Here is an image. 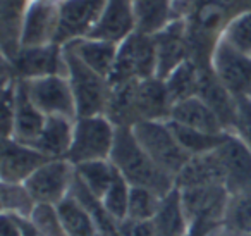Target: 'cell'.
<instances>
[{
  "label": "cell",
  "mask_w": 251,
  "mask_h": 236,
  "mask_svg": "<svg viewBox=\"0 0 251 236\" xmlns=\"http://www.w3.org/2000/svg\"><path fill=\"white\" fill-rule=\"evenodd\" d=\"M0 236H23L18 219L11 214H2L0 219Z\"/></svg>",
  "instance_id": "f35d334b"
},
{
  "label": "cell",
  "mask_w": 251,
  "mask_h": 236,
  "mask_svg": "<svg viewBox=\"0 0 251 236\" xmlns=\"http://www.w3.org/2000/svg\"><path fill=\"white\" fill-rule=\"evenodd\" d=\"M74 167H76V176L98 198H101L107 193V190L112 186L115 177L119 176L117 167L110 162V159L91 160V162L77 164Z\"/></svg>",
  "instance_id": "f1b7e54d"
},
{
  "label": "cell",
  "mask_w": 251,
  "mask_h": 236,
  "mask_svg": "<svg viewBox=\"0 0 251 236\" xmlns=\"http://www.w3.org/2000/svg\"><path fill=\"white\" fill-rule=\"evenodd\" d=\"M42 2H60V0H42Z\"/></svg>",
  "instance_id": "60d3db41"
},
{
  "label": "cell",
  "mask_w": 251,
  "mask_h": 236,
  "mask_svg": "<svg viewBox=\"0 0 251 236\" xmlns=\"http://www.w3.org/2000/svg\"><path fill=\"white\" fill-rule=\"evenodd\" d=\"M59 30V2L31 0L23 23L21 47L55 43Z\"/></svg>",
  "instance_id": "9a60e30c"
},
{
  "label": "cell",
  "mask_w": 251,
  "mask_h": 236,
  "mask_svg": "<svg viewBox=\"0 0 251 236\" xmlns=\"http://www.w3.org/2000/svg\"><path fill=\"white\" fill-rule=\"evenodd\" d=\"M224 222L237 235H251V193L230 198Z\"/></svg>",
  "instance_id": "d590c367"
},
{
  "label": "cell",
  "mask_w": 251,
  "mask_h": 236,
  "mask_svg": "<svg viewBox=\"0 0 251 236\" xmlns=\"http://www.w3.org/2000/svg\"><path fill=\"white\" fill-rule=\"evenodd\" d=\"M200 67V66H198ZM198 95L210 109L220 119L224 129L227 133L234 131V122H236L237 112V98L220 83L210 66L200 67V81H198Z\"/></svg>",
  "instance_id": "e0dca14e"
},
{
  "label": "cell",
  "mask_w": 251,
  "mask_h": 236,
  "mask_svg": "<svg viewBox=\"0 0 251 236\" xmlns=\"http://www.w3.org/2000/svg\"><path fill=\"white\" fill-rule=\"evenodd\" d=\"M232 133L251 148V97L237 98V112Z\"/></svg>",
  "instance_id": "74e56055"
},
{
  "label": "cell",
  "mask_w": 251,
  "mask_h": 236,
  "mask_svg": "<svg viewBox=\"0 0 251 236\" xmlns=\"http://www.w3.org/2000/svg\"><path fill=\"white\" fill-rule=\"evenodd\" d=\"M157 236H186L189 231L188 215L182 207L181 191L176 186L171 193L162 197L160 207H158L155 217L151 219Z\"/></svg>",
  "instance_id": "484cf974"
},
{
  "label": "cell",
  "mask_w": 251,
  "mask_h": 236,
  "mask_svg": "<svg viewBox=\"0 0 251 236\" xmlns=\"http://www.w3.org/2000/svg\"><path fill=\"white\" fill-rule=\"evenodd\" d=\"M136 31L133 0H107L97 26L90 33V38L121 45L127 36Z\"/></svg>",
  "instance_id": "2e32d148"
},
{
  "label": "cell",
  "mask_w": 251,
  "mask_h": 236,
  "mask_svg": "<svg viewBox=\"0 0 251 236\" xmlns=\"http://www.w3.org/2000/svg\"><path fill=\"white\" fill-rule=\"evenodd\" d=\"M64 47L66 60V76L69 80L71 90L76 102L77 118L86 116H105L110 97V81L101 74L95 73L86 66L71 49Z\"/></svg>",
  "instance_id": "7a4b0ae2"
},
{
  "label": "cell",
  "mask_w": 251,
  "mask_h": 236,
  "mask_svg": "<svg viewBox=\"0 0 251 236\" xmlns=\"http://www.w3.org/2000/svg\"><path fill=\"white\" fill-rule=\"evenodd\" d=\"M76 167L67 159H52L26 179L25 186L36 204L57 205L71 193Z\"/></svg>",
  "instance_id": "52a82bcc"
},
{
  "label": "cell",
  "mask_w": 251,
  "mask_h": 236,
  "mask_svg": "<svg viewBox=\"0 0 251 236\" xmlns=\"http://www.w3.org/2000/svg\"><path fill=\"white\" fill-rule=\"evenodd\" d=\"M212 69L236 98L251 97V56L220 38L212 54Z\"/></svg>",
  "instance_id": "ba28073f"
},
{
  "label": "cell",
  "mask_w": 251,
  "mask_h": 236,
  "mask_svg": "<svg viewBox=\"0 0 251 236\" xmlns=\"http://www.w3.org/2000/svg\"><path fill=\"white\" fill-rule=\"evenodd\" d=\"M110 97H108L105 116L114 122L115 128L129 126L133 128L138 122L136 114V87L138 81H126V83L110 85Z\"/></svg>",
  "instance_id": "4316f807"
},
{
  "label": "cell",
  "mask_w": 251,
  "mask_h": 236,
  "mask_svg": "<svg viewBox=\"0 0 251 236\" xmlns=\"http://www.w3.org/2000/svg\"><path fill=\"white\" fill-rule=\"evenodd\" d=\"M177 124L188 126L193 129H200V131L212 133V135H220V133H227L224 129L220 119L217 114L196 95L188 100H182L174 104L171 112V119Z\"/></svg>",
  "instance_id": "603a6c76"
},
{
  "label": "cell",
  "mask_w": 251,
  "mask_h": 236,
  "mask_svg": "<svg viewBox=\"0 0 251 236\" xmlns=\"http://www.w3.org/2000/svg\"><path fill=\"white\" fill-rule=\"evenodd\" d=\"M224 171V186L230 197L251 193V148L229 133L226 142L215 150Z\"/></svg>",
  "instance_id": "8fae6325"
},
{
  "label": "cell",
  "mask_w": 251,
  "mask_h": 236,
  "mask_svg": "<svg viewBox=\"0 0 251 236\" xmlns=\"http://www.w3.org/2000/svg\"><path fill=\"white\" fill-rule=\"evenodd\" d=\"M133 133L155 164L174 179L191 159V155L177 142L169 121H140L133 126Z\"/></svg>",
  "instance_id": "277c9868"
},
{
  "label": "cell",
  "mask_w": 251,
  "mask_h": 236,
  "mask_svg": "<svg viewBox=\"0 0 251 236\" xmlns=\"http://www.w3.org/2000/svg\"><path fill=\"white\" fill-rule=\"evenodd\" d=\"M105 4L107 0H60L55 43L66 45L74 40L90 36Z\"/></svg>",
  "instance_id": "30bf717a"
},
{
  "label": "cell",
  "mask_w": 251,
  "mask_h": 236,
  "mask_svg": "<svg viewBox=\"0 0 251 236\" xmlns=\"http://www.w3.org/2000/svg\"><path fill=\"white\" fill-rule=\"evenodd\" d=\"M176 2H177V0H176Z\"/></svg>",
  "instance_id": "7bdbcfd3"
},
{
  "label": "cell",
  "mask_w": 251,
  "mask_h": 236,
  "mask_svg": "<svg viewBox=\"0 0 251 236\" xmlns=\"http://www.w3.org/2000/svg\"><path fill=\"white\" fill-rule=\"evenodd\" d=\"M222 38L239 52L251 56V9L236 14L224 30Z\"/></svg>",
  "instance_id": "e575fe53"
},
{
  "label": "cell",
  "mask_w": 251,
  "mask_h": 236,
  "mask_svg": "<svg viewBox=\"0 0 251 236\" xmlns=\"http://www.w3.org/2000/svg\"><path fill=\"white\" fill-rule=\"evenodd\" d=\"M110 162L131 186L148 188L160 197H165L176 188V179L145 152L129 126L117 128Z\"/></svg>",
  "instance_id": "6da1fadb"
},
{
  "label": "cell",
  "mask_w": 251,
  "mask_h": 236,
  "mask_svg": "<svg viewBox=\"0 0 251 236\" xmlns=\"http://www.w3.org/2000/svg\"><path fill=\"white\" fill-rule=\"evenodd\" d=\"M136 31L155 36L177 19L176 0H133Z\"/></svg>",
  "instance_id": "d4e9b609"
},
{
  "label": "cell",
  "mask_w": 251,
  "mask_h": 236,
  "mask_svg": "<svg viewBox=\"0 0 251 236\" xmlns=\"http://www.w3.org/2000/svg\"><path fill=\"white\" fill-rule=\"evenodd\" d=\"M248 236H251V235H248Z\"/></svg>",
  "instance_id": "b9f144b4"
},
{
  "label": "cell",
  "mask_w": 251,
  "mask_h": 236,
  "mask_svg": "<svg viewBox=\"0 0 251 236\" xmlns=\"http://www.w3.org/2000/svg\"><path fill=\"white\" fill-rule=\"evenodd\" d=\"M67 49H71L90 69L95 73L101 74L103 78H110L112 71L115 66V59H117V49L119 45L105 40L97 38H79L74 42L66 43Z\"/></svg>",
  "instance_id": "cb8c5ba5"
},
{
  "label": "cell",
  "mask_w": 251,
  "mask_h": 236,
  "mask_svg": "<svg viewBox=\"0 0 251 236\" xmlns=\"http://www.w3.org/2000/svg\"><path fill=\"white\" fill-rule=\"evenodd\" d=\"M45 121L47 116L31 100L26 83L23 80H18V83H16L14 124H12L11 138L26 143V145H33L42 133Z\"/></svg>",
  "instance_id": "ac0fdd59"
},
{
  "label": "cell",
  "mask_w": 251,
  "mask_h": 236,
  "mask_svg": "<svg viewBox=\"0 0 251 236\" xmlns=\"http://www.w3.org/2000/svg\"><path fill=\"white\" fill-rule=\"evenodd\" d=\"M215 228H219V224H212V222H203V221H195L189 226V231L186 236H208Z\"/></svg>",
  "instance_id": "ab89813d"
},
{
  "label": "cell",
  "mask_w": 251,
  "mask_h": 236,
  "mask_svg": "<svg viewBox=\"0 0 251 236\" xmlns=\"http://www.w3.org/2000/svg\"><path fill=\"white\" fill-rule=\"evenodd\" d=\"M169 126L174 131L177 142L181 147L189 153V155H203V153L215 152L229 136V133H220V135H212V133L193 129L188 126L177 124L174 121H169Z\"/></svg>",
  "instance_id": "f546056e"
},
{
  "label": "cell",
  "mask_w": 251,
  "mask_h": 236,
  "mask_svg": "<svg viewBox=\"0 0 251 236\" xmlns=\"http://www.w3.org/2000/svg\"><path fill=\"white\" fill-rule=\"evenodd\" d=\"M157 76V47L151 35L134 31L117 49V59L112 71L110 85L141 81Z\"/></svg>",
  "instance_id": "5b68a950"
},
{
  "label": "cell",
  "mask_w": 251,
  "mask_h": 236,
  "mask_svg": "<svg viewBox=\"0 0 251 236\" xmlns=\"http://www.w3.org/2000/svg\"><path fill=\"white\" fill-rule=\"evenodd\" d=\"M208 184H224V171L217 152L193 155L176 176V186L179 190Z\"/></svg>",
  "instance_id": "7402d4cb"
},
{
  "label": "cell",
  "mask_w": 251,
  "mask_h": 236,
  "mask_svg": "<svg viewBox=\"0 0 251 236\" xmlns=\"http://www.w3.org/2000/svg\"><path fill=\"white\" fill-rule=\"evenodd\" d=\"M25 83L31 100L47 118L60 116V118L74 119V121L77 119L76 102H74L73 90H71L66 74L36 78V80H28Z\"/></svg>",
  "instance_id": "9c48e42d"
},
{
  "label": "cell",
  "mask_w": 251,
  "mask_h": 236,
  "mask_svg": "<svg viewBox=\"0 0 251 236\" xmlns=\"http://www.w3.org/2000/svg\"><path fill=\"white\" fill-rule=\"evenodd\" d=\"M165 81L160 78H148L138 81L136 87V114L140 121H169L172 112Z\"/></svg>",
  "instance_id": "d6986e66"
},
{
  "label": "cell",
  "mask_w": 251,
  "mask_h": 236,
  "mask_svg": "<svg viewBox=\"0 0 251 236\" xmlns=\"http://www.w3.org/2000/svg\"><path fill=\"white\" fill-rule=\"evenodd\" d=\"M179 191L189 222L203 221L220 226V222L226 221L227 208L232 197L224 184L182 188Z\"/></svg>",
  "instance_id": "7c38bea8"
},
{
  "label": "cell",
  "mask_w": 251,
  "mask_h": 236,
  "mask_svg": "<svg viewBox=\"0 0 251 236\" xmlns=\"http://www.w3.org/2000/svg\"><path fill=\"white\" fill-rule=\"evenodd\" d=\"M129 193H131V184L122 177H115L112 186L107 190V193L101 197V204H103L105 210L121 224L127 219V210H129Z\"/></svg>",
  "instance_id": "836d02e7"
},
{
  "label": "cell",
  "mask_w": 251,
  "mask_h": 236,
  "mask_svg": "<svg viewBox=\"0 0 251 236\" xmlns=\"http://www.w3.org/2000/svg\"><path fill=\"white\" fill-rule=\"evenodd\" d=\"M16 80H36V78L66 74L64 47L59 43L40 47H21L12 59H4Z\"/></svg>",
  "instance_id": "8992f818"
},
{
  "label": "cell",
  "mask_w": 251,
  "mask_h": 236,
  "mask_svg": "<svg viewBox=\"0 0 251 236\" xmlns=\"http://www.w3.org/2000/svg\"><path fill=\"white\" fill-rule=\"evenodd\" d=\"M57 210L62 219L67 236H100L90 212L71 193L57 204Z\"/></svg>",
  "instance_id": "83f0119b"
},
{
  "label": "cell",
  "mask_w": 251,
  "mask_h": 236,
  "mask_svg": "<svg viewBox=\"0 0 251 236\" xmlns=\"http://www.w3.org/2000/svg\"><path fill=\"white\" fill-rule=\"evenodd\" d=\"M74 122V119L49 116L42 133L31 147L45 153L49 159H66L73 143Z\"/></svg>",
  "instance_id": "44dd1931"
},
{
  "label": "cell",
  "mask_w": 251,
  "mask_h": 236,
  "mask_svg": "<svg viewBox=\"0 0 251 236\" xmlns=\"http://www.w3.org/2000/svg\"><path fill=\"white\" fill-rule=\"evenodd\" d=\"M31 0H0V43L2 57L12 59L21 49L23 23Z\"/></svg>",
  "instance_id": "ffe728a7"
},
{
  "label": "cell",
  "mask_w": 251,
  "mask_h": 236,
  "mask_svg": "<svg viewBox=\"0 0 251 236\" xmlns=\"http://www.w3.org/2000/svg\"><path fill=\"white\" fill-rule=\"evenodd\" d=\"M29 219L45 236H67L62 219H60L59 210H57V205L36 204Z\"/></svg>",
  "instance_id": "8d00e7d4"
},
{
  "label": "cell",
  "mask_w": 251,
  "mask_h": 236,
  "mask_svg": "<svg viewBox=\"0 0 251 236\" xmlns=\"http://www.w3.org/2000/svg\"><path fill=\"white\" fill-rule=\"evenodd\" d=\"M2 214L29 217L36 207L35 198L25 186V183H2L0 186Z\"/></svg>",
  "instance_id": "1f68e13d"
},
{
  "label": "cell",
  "mask_w": 251,
  "mask_h": 236,
  "mask_svg": "<svg viewBox=\"0 0 251 236\" xmlns=\"http://www.w3.org/2000/svg\"><path fill=\"white\" fill-rule=\"evenodd\" d=\"M160 202L162 197L155 191L141 186H131L127 219L129 221H151L160 207Z\"/></svg>",
  "instance_id": "d6a6232c"
},
{
  "label": "cell",
  "mask_w": 251,
  "mask_h": 236,
  "mask_svg": "<svg viewBox=\"0 0 251 236\" xmlns=\"http://www.w3.org/2000/svg\"><path fill=\"white\" fill-rule=\"evenodd\" d=\"M157 47V78L165 80L176 67L189 60L186 19L177 18L153 36Z\"/></svg>",
  "instance_id": "5bb4252c"
},
{
  "label": "cell",
  "mask_w": 251,
  "mask_h": 236,
  "mask_svg": "<svg viewBox=\"0 0 251 236\" xmlns=\"http://www.w3.org/2000/svg\"><path fill=\"white\" fill-rule=\"evenodd\" d=\"M164 81L172 104L188 100L191 97H196V93H198L200 67L189 59L179 67H176Z\"/></svg>",
  "instance_id": "4dcf8cb0"
},
{
  "label": "cell",
  "mask_w": 251,
  "mask_h": 236,
  "mask_svg": "<svg viewBox=\"0 0 251 236\" xmlns=\"http://www.w3.org/2000/svg\"><path fill=\"white\" fill-rule=\"evenodd\" d=\"M49 157L14 138L2 140V159H0V177L2 183H26L36 169L49 162Z\"/></svg>",
  "instance_id": "4fadbf2b"
},
{
  "label": "cell",
  "mask_w": 251,
  "mask_h": 236,
  "mask_svg": "<svg viewBox=\"0 0 251 236\" xmlns=\"http://www.w3.org/2000/svg\"><path fill=\"white\" fill-rule=\"evenodd\" d=\"M117 128L107 116H86L74 122L73 143L66 159L73 166L110 159Z\"/></svg>",
  "instance_id": "3957f363"
}]
</instances>
